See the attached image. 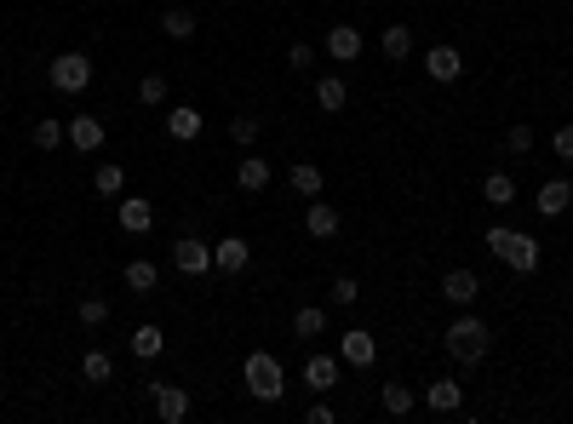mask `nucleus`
<instances>
[{
  "label": "nucleus",
  "instance_id": "28",
  "mask_svg": "<svg viewBox=\"0 0 573 424\" xmlns=\"http://www.w3.org/2000/svg\"><path fill=\"white\" fill-rule=\"evenodd\" d=\"M81 373L92 384H110L115 379V361H110V350H86V361H81Z\"/></svg>",
  "mask_w": 573,
  "mask_h": 424
},
{
  "label": "nucleus",
  "instance_id": "25",
  "mask_svg": "<svg viewBox=\"0 0 573 424\" xmlns=\"http://www.w3.org/2000/svg\"><path fill=\"white\" fill-rule=\"evenodd\" d=\"M316 104H321V109H333V115H338V109L350 104L345 81H338V75H321V81H316Z\"/></svg>",
  "mask_w": 573,
  "mask_h": 424
},
{
  "label": "nucleus",
  "instance_id": "5",
  "mask_svg": "<svg viewBox=\"0 0 573 424\" xmlns=\"http://www.w3.org/2000/svg\"><path fill=\"white\" fill-rule=\"evenodd\" d=\"M173 270L178 275H207L212 270V247L195 241V235H178V241H173Z\"/></svg>",
  "mask_w": 573,
  "mask_h": 424
},
{
  "label": "nucleus",
  "instance_id": "37",
  "mask_svg": "<svg viewBox=\"0 0 573 424\" xmlns=\"http://www.w3.org/2000/svg\"><path fill=\"white\" fill-rule=\"evenodd\" d=\"M309 64H316V52H309L304 41H292V52H287V69H299V75H304Z\"/></svg>",
  "mask_w": 573,
  "mask_h": 424
},
{
  "label": "nucleus",
  "instance_id": "4",
  "mask_svg": "<svg viewBox=\"0 0 573 424\" xmlns=\"http://www.w3.org/2000/svg\"><path fill=\"white\" fill-rule=\"evenodd\" d=\"M46 75H52V86H58V92H69V98H75V92H86V86H92V58H86V52H58Z\"/></svg>",
  "mask_w": 573,
  "mask_h": 424
},
{
  "label": "nucleus",
  "instance_id": "21",
  "mask_svg": "<svg viewBox=\"0 0 573 424\" xmlns=\"http://www.w3.org/2000/svg\"><path fill=\"white\" fill-rule=\"evenodd\" d=\"M127 287H132L138 298H149L155 287H161V270H155L149 258H132V264H127Z\"/></svg>",
  "mask_w": 573,
  "mask_h": 424
},
{
  "label": "nucleus",
  "instance_id": "31",
  "mask_svg": "<svg viewBox=\"0 0 573 424\" xmlns=\"http://www.w3.org/2000/svg\"><path fill=\"white\" fill-rule=\"evenodd\" d=\"M321 327H327V316H321L316 304H304L299 316H292V333H299V338H321Z\"/></svg>",
  "mask_w": 573,
  "mask_h": 424
},
{
  "label": "nucleus",
  "instance_id": "3",
  "mask_svg": "<svg viewBox=\"0 0 573 424\" xmlns=\"http://www.w3.org/2000/svg\"><path fill=\"white\" fill-rule=\"evenodd\" d=\"M488 344H493V333H488V321H476V316H459L453 327H447V356L453 361H482L488 356Z\"/></svg>",
  "mask_w": 573,
  "mask_h": 424
},
{
  "label": "nucleus",
  "instance_id": "9",
  "mask_svg": "<svg viewBox=\"0 0 573 424\" xmlns=\"http://www.w3.org/2000/svg\"><path fill=\"white\" fill-rule=\"evenodd\" d=\"M568 207H573V184H568V178H551L545 190H539V201H533L539 218H562Z\"/></svg>",
  "mask_w": 573,
  "mask_h": 424
},
{
  "label": "nucleus",
  "instance_id": "16",
  "mask_svg": "<svg viewBox=\"0 0 573 424\" xmlns=\"http://www.w3.org/2000/svg\"><path fill=\"white\" fill-rule=\"evenodd\" d=\"M304 384L316 390V396H327V390L338 384V361H333V356H309V361H304Z\"/></svg>",
  "mask_w": 573,
  "mask_h": 424
},
{
  "label": "nucleus",
  "instance_id": "23",
  "mask_svg": "<svg viewBox=\"0 0 573 424\" xmlns=\"http://www.w3.org/2000/svg\"><path fill=\"white\" fill-rule=\"evenodd\" d=\"M161 350H166V333H161L155 321H149V327H138V333H132V356H138V361H155Z\"/></svg>",
  "mask_w": 573,
  "mask_h": 424
},
{
  "label": "nucleus",
  "instance_id": "35",
  "mask_svg": "<svg viewBox=\"0 0 573 424\" xmlns=\"http://www.w3.org/2000/svg\"><path fill=\"white\" fill-rule=\"evenodd\" d=\"M505 149H510V155H528V149H533V127H510V132H505Z\"/></svg>",
  "mask_w": 573,
  "mask_h": 424
},
{
  "label": "nucleus",
  "instance_id": "19",
  "mask_svg": "<svg viewBox=\"0 0 573 424\" xmlns=\"http://www.w3.org/2000/svg\"><path fill=\"white\" fill-rule=\"evenodd\" d=\"M327 52H333V58H345V64H350V58L362 52V29H350V23H333V29H327Z\"/></svg>",
  "mask_w": 573,
  "mask_h": 424
},
{
  "label": "nucleus",
  "instance_id": "22",
  "mask_svg": "<svg viewBox=\"0 0 573 424\" xmlns=\"http://www.w3.org/2000/svg\"><path fill=\"white\" fill-rule=\"evenodd\" d=\"M482 201H488V207H510V201H516V178L488 172V178H482Z\"/></svg>",
  "mask_w": 573,
  "mask_h": 424
},
{
  "label": "nucleus",
  "instance_id": "11",
  "mask_svg": "<svg viewBox=\"0 0 573 424\" xmlns=\"http://www.w3.org/2000/svg\"><path fill=\"white\" fill-rule=\"evenodd\" d=\"M246 258H253V247H246L241 235H224V241L212 247V264H219L224 275H241V270H246Z\"/></svg>",
  "mask_w": 573,
  "mask_h": 424
},
{
  "label": "nucleus",
  "instance_id": "24",
  "mask_svg": "<svg viewBox=\"0 0 573 424\" xmlns=\"http://www.w3.org/2000/svg\"><path fill=\"white\" fill-rule=\"evenodd\" d=\"M161 29H166L173 41H190V35H195V12H190V6H166V12H161Z\"/></svg>",
  "mask_w": 573,
  "mask_h": 424
},
{
  "label": "nucleus",
  "instance_id": "27",
  "mask_svg": "<svg viewBox=\"0 0 573 424\" xmlns=\"http://www.w3.org/2000/svg\"><path fill=\"white\" fill-rule=\"evenodd\" d=\"M92 190H98V195H121V190H127V172H121L115 161H103L98 172H92Z\"/></svg>",
  "mask_w": 573,
  "mask_h": 424
},
{
  "label": "nucleus",
  "instance_id": "13",
  "mask_svg": "<svg viewBox=\"0 0 573 424\" xmlns=\"http://www.w3.org/2000/svg\"><path fill=\"white\" fill-rule=\"evenodd\" d=\"M459 69H464V58L453 52V46H430V52H425V75H430V81H459Z\"/></svg>",
  "mask_w": 573,
  "mask_h": 424
},
{
  "label": "nucleus",
  "instance_id": "33",
  "mask_svg": "<svg viewBox=\"0 0 573 424\" xmlns=\"http://www.w3.org/2000/svg\"><path fill=\"white\" fill-rule=\"evenodd\" d=\"M29 138H35V149H58L69 138V127H58V121H35V132H29Z\"/></svg>",
  "mask_w": 573,
  "mask_h": 424
},
{
  "label": "nucleus",
  "instance_id": "26",
  "mask_svg": "<svg viewBox=\"0 0 573 424\" xmlns=\"http://www.w3.org/2000/svg\"><path fill=\"white\" fill-rule=\"evenodd\" d=\"M287 184H292V190H299L304 201H309V195H321V167H309V161L287 167Z\"/></svg>",
  "mask_w": 573,
  "mask_h": 424
},
{
  "label": "nucleus",
  "instance_id": "7",
  "mask_svg": "<svg viewBox=\"0 0 573 424\" xmlns=\"http://www.w3.org/2000/svg\"><path fill=\"white\" fill-rule=\"evenodd\" d=\"M155 419H161V424H184V419H190V390L155 384Z\"/></svg>",
  "mask_w": 573,
  "mask_h": 424
},
{
  "label": "nucleus",
  "instance_id": "38",
  "mask_svg": "<svg viewBox=\"0 0 573 424\" xmlns=\"http://www.w3.org/2000/svg\"><path fill=\"white\" fill-rule=\"evenodd\" d=\"M551 149L562 155V161H573V127H556V132H551Z\"/></svg>",
  "mask_w": 573,
  "mask_h": 424
},
{
  "label": "nucleus",
  "instance_id": "17",
  "mask_svg": "<svg viewBox=\"0 0 573 424\" xmlns=\"http://www.w3.org/2000/svg\"><path fill=\"white\" fill-rule=\"evenodd\" d=\"M149 224H155V207H149L144 195H127V201H121V230H127V235H144Z\"/></svg>",
  "mask_w": 573,
  "mask_h": 424
},
{
  "label": "nucleus",
  "instance_id": "20",
  "mask_svg": "<svg viewBox=\"0 0 573 424\" xmlns=\"http://www.w3.org/2000/svg\"><path fill=\"white\" fill-rule=\"evenodd\" d=\"M166 132H173L178 144H190V138H201V109H195V104L173 109V115H166Z\"/></svg>",
  "mask_w": 573,
  "mask_h": 424
},
{
  "label": "nucleus",
  "instance_id": "34",
  "mask_svg": "<svg viewBox=\"0 0 573 424\" xmlns=\"http://www.w3.org/2000/svg\"><path fill=\"white\" fill-rule=\"evenodd\" d=\"M110 321V304L103 298H81V327H103Z\"/></svg>",
  "mask_w": 573,
  "mask_h": 424
},
{
  "label": "nucleus",
  "instance_id": "10",
  "mask_svg": "<svg viewBox=\"0 0 573 424\" xmlns=\"http://www.w3.org/2000/svg\"><path fill=\"white\" fill-rule=\"evenodd\" d=\"M236 184H241L246 195L270 190V161H264V155H246V149H241V161H236Z\"/></svg>",
  "mask_w": 573,
  "mask_h": 424
},
{
  "label": "nucleus",
  "instance_id": "1",
  "mask_svg": "<svg viewBox=\"0 0 573 424\" xmlns=\"http://www.w3.org/2000/svg\"><path fill=\"white\" fill-rule=\"evenodd\" d=\"M488 253L510 264L516 275H533L539 270V241L533 235H522V230H488Z\"/></svg>",
  "mask_w": 573,
  "mask_h": 424
},
{
  "label": "nucleus",
  "instance_id": "12",
  "mask_svg": "<svg viewBox=\"0 0 573 424\" xmlns=\"http://www.w3.org/2000/svg\"><path fill=\"white\" fill-rule=\"evenodd\" d=\"M304 230L316 235V241H327V235H338V207L321 195H309V212H304Z\"/></svg>",
  "mask_w": 573,
  "mask_h": 424
},
{
  "label": "nucleus",
  "instance_id": "15",
  "mask_svg": "<svg viewBox=\"0 0 573 424\" xmlns=\"http://www.w3.org/2000/svg\"><path fill=\"white\" fill-rule=\"evenodd\" d=\"M459 401H464V390L453 379H430L425 384V407H430V413H459Z\"/></svg>",
  "mask_w": 573,
  "mask_h": 424
},
{
  "label": "nucleus",
  "instance_id": "6",
  "mask_svg": "<svg viewBox=\"0 0 573 424\" xmlns=\"http://www.w3.org/2000/svg\"><path fill=\"white\" fill-rule=\"evenodd\" d=\"M442 298H447V304H459V310H470L476 298H482L476 270H447V275H442Z\"/></svg>",
  "mask_w": 573,
  "mask_h": 424
},
{
  "label": "nucleus",
  "instance_id": "29",
  "mask_svg": "<svg viewBox=\"0 0 573 424\" xmlns=\"http://www.w3.org/2000/svg\"><path fill=\"white\" fill-rule=\"evenodd\" d=\"M413 401H419V396H413L407 384H384V413H390V419H407Z\"/></svg>",
  "mask_w": 573,
  "mask_h": 424
},
{
  "label": "nucleus",
  "instance_id": "2",
  "mask_svg": "<svg viewBox=\"0 0 573 424\" xmlns=\"http://www.w3.org/2000/svg\"><path fill=\"white\" fill-rule=\"evenodd\" d=\"M241 384L253 390L258 401H282V390H287V373H282V361H275L270 350H253L241 361Z\"/></svg>",
  "mask_w": 573,
  "mask_h": 424
},
{
  "label": "nucleus",
  "instance_id": "8",
  "mask_svg": "<svg viewBox=\"0 0 573 424\" xmlns=\"http://www.w3.org/2000/svg\"><path fill=\"white\" fill-rule=\"evenodd\" d=\"M338 356L350 361V367H373V356H379V344H373V333L367 327H350L345 338H338Z\"/></svg>",
  "mask_w": 573,
  "mask_h": 424
},
{
  "label": "nucleus",
  "instance_id": "30",
  "mask_svg": "<svg viewBox=\"0 0 573 424\" xmlns=\"http://www.w3.org/2000/svg\"><path fill=\"white\" fill-rule=\"evenodd\" d=\"M229 144H236V149H253V144H258V115H229Z\"/></svg>",
  "mask_w": 573,
  "mask_h": 424
},
{
  "label": "nucleus",
  "instance_id": "32",
  "mask_svg": "<svg viewBox=\"0 0 573 424\" xmlns=\"http://www.w3.org/2000/svg\"><path fill=\"white\" fill-rule=\"evenodd\" d=\"M138 104H144V109L166 104V75H144V81H138Z\"/></svg>",
  "mask_w": 573,
  "mask_h": 424
},
{
  "label": "nucleus",
  "instance_id": "36",
  "mask_svg": "<svg viewBox=\"0 0 573 424\" xmlns=\"http://www.w3.org/2000/svg\"><path fill=\"white\" fill-rule=\"evenodd\" d=\"M355 298H362L355 275H338V281H333V304H355Z\"/></svg>",
  "mask_w": 573,
  "mask_h": 424
},
{
  "label": "nucleus",
  "instance_id": "14",
  "mask_svg": "<svg viewBox=\"0 0 573 424\" xmlns=\"http://www.w3.org/2000/svg\"><path fill=\"white\" fill-rule=\"evenodd\" d=\"M69 144L86 149V155H98V149H103V121H98V115H75V121H69Z\"/></svg>",
  "mask_w": 573,
  "mask_h": 424
},
{
  "label": "nucleus",
  "instance_id": "18",
  "mask_svg": "<svg viewBox=\"0 0 573 424\" xmlns=\"http://www.w3.org/2000/svg\"><path fill=\"white\" fill-rule=\"evenodd\" d=\"M379 52L390 58V64H401V58L413 52V29H407V23H390V29L379 35Z\"/></svg>",
  "mask_w": 573,
  "mask_h": 424
}]
</instances>
